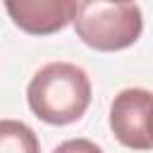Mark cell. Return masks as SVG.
Segmentation results:
<instances>
[{"mask_svg": "<svg viewBox=\"0 0 153 153\" xmlns=\"http://www.w3.org/2000/svg\"><path fill=\"white\" fill-rule=\"evenodd\" d=\"M26 100L38 120L48 124H69L86 112L91 103V81L86 72L72 62H50L33 74Z\"/></svg>", "mask_w": 153, "mask_h": 153, "instance_id": "cell-1", "label": "cell"}, {"mask_svg": "<svg viewBox=\"0 0 153 153\" xmlns=\"http://www.w3.org/2000/svg\"><path fill=\"white\" fill-rule=\"evenodd\" d=\"M72 22L76 36L88 48L100 53L129 48L143 31V17L136 2L79 0Z\"/></svg>", "mask_w": 153, "mask_h": 153, "instance_id": "cell-2", "label": "cell"}, {"mask_svg": "<svg viewBox=\"0 0 153 153\" xmlns=\"http://www.w3.org/2000/svg\"><path fill=\"white\" fill-rule=\"evenodd\" d=\"M153 93L146 88H124L110 105V129L115 139L134 151H151L153 141L148 134V115Z\"/></svg>", "mask_w": 153, "mask_h": 153, "instance_id": "cell-3", "label": "cell"}, {"mask_svg": "<svg viewBox=\"0 0 153 153\" xmlns=\"http://www.w3.org/2000/svg\"><path fill=\"white\" fill-rule=\"evenodd\" d=\"M10 19L31 36L62 31L76 12L79 0H2Z\"/></svg>", "mask_w": 153, "mask_h": 153, "instance_id": "cell-4", "label": "cell"}, {"mask_svg": "<svg viewBox=\"0 0 153 153\" xmlns=\"http://www.w3.org/2000/svg\"><path fill=\"white\" fill-rule=\"evenodd\" d=\"M0 153H41V143L29 124L0 120Z\"/></svg>", "mask_w": 153, "mask_h": 153, "instance_id": "cell-5", "label": "cell"}, {"mask_svg": "<svg viewBox=\"0 0 153 153\" xmlns=\"http://www.w3.org/2000/svg\"><path fill=\"white\" fill-rule=\"evenodd\" d=\"M53 153H103V151L88 139H69V141L60 143Z\"/></svg>", "mask_w": 153, "mask_h": 153, "instance_id": "cell-6", "label": "cell"}, {"mask_svg": "<svg viewBox=\"0 0 153 153\" xmlns=\"http://www.w3.org/2000/svg\"><path fill=\"white\" fill-rule=\"evenodd\" d=\"M148 134H151V141H153V105H151V115H148Z\"/></svg>", "mask_w": 153, "mask_h": 153, "instance_id": "cell-7", "label": "cell"}, {"mask_svg": "<svg viewBox=\"0 0 153 153\" xmlns=\"http://www.w3.org/2000/svg\"><path fill=\"white\" fill-rule=\"evenodd\" d=\"M115 2H131V0H115Z\"/></svg>", "mask_w": 153, "mask_h": 153, "instance_id": "cell-8", "label": "cell"}]
</instances>
